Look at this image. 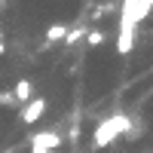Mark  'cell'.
I'll use <instances>...</instances> for the list:
<instances>
[{
	"label": "cell",
	"mask_w": 153,
	"mask_h": 153,
	"mask_svg": "<svg viewBox=\"0 0 153 153\" xmlns=\"http://www.w3.org/2000/svg\"><path fill=\"white\" fill-rule=\"evenodd\" d=\"M129 129H132V120L126 117V113H113V117L101 120V123L95 126V132H92V147H95V150H104V147H110L113 141H117L120 135H129Z\"/></svg>",
	"instance_id": "1"
},
{
	"label": "cell",
	"mask_w": 153,
	"mask_h": 153,
	"mask_svg": "<svg viewBox=\"0 0 153 153\" xmlns=\"http://www.w3.org/2000/svg\"><path fill=\"white\" fill-rule=\"evenodd\" d=\"M43 117H46V98H43V95H34L28 104L19 110V120H22L25 126H34L37 120H43Z\"/></svg>",
	"instance_id": "2"
},
{
	"label": "cell",
	"mask_w": 153,
	"mask_h": 153,
	"mask_svg": "<svg viewBox=\"0 0 153 153\" xmlns=\"http://www.w3.org/2000/svg\"><path fill=\"white\" fill-rule=\"evenodd\" d=\"M135 49V22L129 16L120 19V40H117V52L120 55H129Z\"/></svg>",
	"instance_id": "3"
},
{
	"label": "cell",
	"mask_w": 153,
	"mask_h": 153,
	"mask_svg": "<svg viewBox=\"0 0 153 153\" xmlns=\"http://www.w3.org/2000/svg\"><path fill=\"white\" fill-rule=\"evenodd\" d=\"M61 144H65V135H58V132H52V129L37 132V135L31 138V147H40V150H49V153H52L55 147H61Z\"/></svg>",
	"instance_id": "4"
},
{
	"label": "cell",
	"mask_w": 153,
	"mask_h": 153,
	"mask_svg": "<svg viewBox=\"0 0 153 153\" xmlns=\"http://www.w3.org/2000/svg\"><path fill=\"white\" fill-rule=\"evenodd\" d=\"M12 98H16V104H28L34 98V83L31 80H19L16 89H12Z\"/></svg>",
	"instance_id": "5"
},
{
	"label": "cell",
	"mask_w": 153,
	"mask_h": 153,
	"mask_svg": "<svg viewBox=\"0 0 153 153\" xmlns=\"http://www.w3.org/2000/svg\"><path fill=\"white\" fill-rule=\"evenodd\" d=\"M65 34H68V25H61V22L49 25V28H46V43H61Z\"/></svg>",
	"instance_id": "6"
},
{
	"label": "cell",
	"mask_w": 153,
	"mask_h": 153,
	"mask_svg": "<svg viewBox=\"0 0 153 153\" xmlns=\"http://www.w3.org/2000/svg\"><path fill=\"white\" fill-rule=\"evenodd\" d=\"M80 40H86V25H76V28H68V34H65V46H76Z\"/></svg>",
	"instance_id": "7"
},
{
	"label": "cell",
	"mask_w": 153,
	"mask_h": 153,
	"mask_svg": "<svg viewBox=\"0 0 153 153\" xmlns=\"http://www.w3.org/2000/svg\"><path fill=\"white\" fill-rule=\"evenodd\" d=\"M107 40V34L101 31V28H92V31H86V46H101Z\"/></svg>",
	"instance_id": "8"
},
{
	"label": "cell",
	"mask_w": 153,
	"mask_h": 153,
	"mask_svg": "<svg viewBox=\"0 0 153 153\" xmlns=\"http://www.w3.org/2000/svg\"><path fill=\"white\" fill-rule=\"evenodd\" d=\"M0 104H16V98H12V92H3V95H0Z\"/></svg>",
	"instance_id": "9"
},
{
	"label": "cell",
	"mask_w": 153,
	"mask_h": 153,
	"mask_svg": "<svg viewBox=\"0 0 153 153\" xmlns=\"http://www.w3.org/2000/svg\"><path fill=\"white\" fill-rule=\"evenodd\" d=\"M31 153H49V150H40V147H31Z\"/></svg>",
	"instance_id": "10"
},
{
	"label": "cell",
	"mask_w": 153,
	"mask_h": 153,
	"mask_svg": "<svg viewBox=\"0 0 153 153\" xmlns=\"http://www.w3.org/2000/svg\"><path fill=\"white\" fill-rule=\"evenodd\" d=\"M0 6H3V0H0Z\"/></svg>",
	"instance_id": "11"
}]
</instances>
